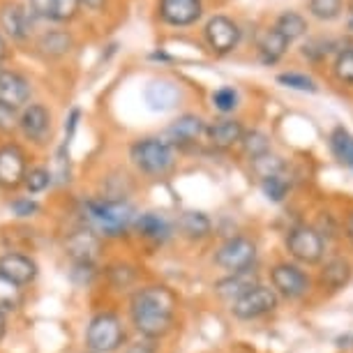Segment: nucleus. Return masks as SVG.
<instances>
[{
	"label": "nucleus",
	"instance_id": "f257e3e1",
	"mask_svg": "<svg viewBox=\"0 0 353 353\" xmlns=\"http://www.w3.org/2000/svg\"><path fill=\"white\" fill-rule=\"evenodd\" d=\"M130 316L134 328L145 339L164 337L176 316V296L166 286H145L132 298Z\"/></svg>",
	"mask_w": 353,
	"mask_h": 353
},
{
	"label": "nucleus",
	"instance_id": "f03ea898",
	"mask_svg": "<svg viewBox=\"0 0 353 353\" xmlns=\"http://www.w3.org/2000/svg\"><path fill=\"white\" fill-rule=\"evenodd\" d=\"M137 212L130 203L113 199H90L83 203V219L97 236L118 238L137 222Z\"/></svg>",
	"mask_w": 353,
	"mask_h": 353
},
{
	"label": "nucleus",
	"instance_id": "7ed1b4c3",
	"mask_svg": "<svg viewBox=\"0 0 353 353\" xmlns=\"http://www.w3.org/2000/svg\"><path fill=\"white\" fill-rule=\"evenodd\" d=\"M130 157L139 171L148 173V176H164L173 166V145L166 143L164 139L145 137L132 143Z\"/></svg>",
	"mask_w": 353,
	"mask_h": 353
},
{
	"label": "nucleus",
	"instance_id": "20e7f679",
	"mask_svg": "<svg viewBox=\"0 0 353 353\" xmlns=\"http://www.w3.org/2000/svg\"><path fill=\"white\" fill-rule=\"evenodd\" d=\"M125 339L123 323L113 312H102L90 321L85 332V344L92 353H113L121 349Z\"/></svg>",
	"mask_w": 353,
	"mask_h": 353
},
{
	"label": "nucleus",
	"instance_id": "39448f33",
	"mask_svg": "<svg viewBox=\"0 0 353 353\" xmlns=\"http://www.w3.org/2000/svg\"><path fill=\"white\" fill-rule=\"evenodd\" d=\"M286 250L298 263L314 265L325 254V241L321 233L312 229V226H296L286 236Z\"/></svg>",
	"mask_w": 353,
	"mask_h": 353
},
{
	"label": "nucleus",
	"instance_id": "423d86ee",
	"mask_svg": "<svg viewBox=\"0 0 353 353\" xmlns=\"http://www.w3.org/2000/svg\"><path fill=\"white\" fill-rule=\"evenodd\" d=\"M275 307H277V293L275 289L263 284H256L252 291H248L245 296L231 303L233 316L241 319V321H254V319H261L265 314H270V312H275Z\"/></svg>",
	"mask_w": 353,
	"mask_h": 353
},
{
	"label": "nucleus",
	"instance_id": "0eeeda50",
	"mask_svg": "<svg viewBox=\"0 0 353 353\" xmlns=\"http://www.w3.org/2000/svg\"><path fill=\"white\" fill-rule=\"evenodd\" d=\"M256 261V245L250 238H229L222 248L217 250L215 263L226 272H243L250 270Z\"/></svg>",
	"mask_w": 353,
	"mask_h": 353
},
{
	"label": "nucleus",
	"instance_id": "6e6552de",
	"mask_svg": "<svg viewBox=\"0 0 353 353\" xmlns=\"http://www.w3.org/2000/svg\"><path fill=\"white\" fill-rule=\"evenodd\" d=\"M270 282L277 296L286 298V301H298V298H303L310 291L307 272L293 263H277L270 270Z\"/></svg>",
	"mask_w": 353,
	"mask_h": 353
},
{
	"label": "nucleus",
	"instance_id": "1a4fd4ad",
	"mask_svg": "<svg viewBox=\"0 0 353 353\" xmlns=\"http://www.w3.org/2000/svg\"><path fill=\"white\" fill-rule=\"evenodd\" d=\"M205 39H208L210 49L224 56V53H231L241 42V28L231 21L229 17H212L208 23H205Z\"/></svg>",
	"mask_w": 353,
	"mask_h": 353
},
{
	"label": "nucleus",
	"instance_id": "9d476101",
	"mask_svg": "<svg viewBox=\"0 0 353 353\" xmlns=\"http://www.w3.org/2000/svg\"><path fill=\"white\" fill-rule=\"evenodd\" d=\"M205 125L201 118L194 116V113H185L178 121H173L169 128H166L164 141L171 143L173 148H188V145H194L199 139L205 137Z\"/></svg>",
	"mask_w": 353,
	"mask_h": 353
},
{
	"label": "nucleus",
	"instance_id": "9b49d317",
	"mask_svg": "<svg viewBox=\"0 0 353 353\" xmlns=\"http://www.w3.org/2000/svg\"><path fill=\"white\" fill-rule=\"evenodd\" d=\"M26 155L14 143H8L0 148V188L14 190L26 183Z\"/></svg>",
	"mask_w": 353,
	"mask_h": 353
},
{
	"label": "nucleus",
	"instance_id": "f8f14e48",
	"mask_svg": "<svg viewBox=\"0 0 353 353\" xmlns=\"http://www.w3.org/2000/svg\"><path fill=\"white\" fill-rule=\"evenodd\" d=\"M32 10H28L26 5L21 3H5L0 8V26L3 30L8 32L12 39H26L30 35V28H32Z\"/></svg>",
	"mask_w": 353,
	"mask_h": 353
},
{
	"label": "nucleus",
	"instance_id": "ddd939ff",
	"mask_svg": "<svg viewBox=\"0 0 353 353\" xmlns=\"http://www.w3.org/2000/svg\"><path fill=\"white\" fill-rule=\"evenodd\" d=\"M19 128H21V132L30 141L44 143L51 134V113L46 111V106L42 104H28L21 111Z\"/></svg>",
	"mask_w": 353,
	"mask_h": 353
},
{
	"label": "nucleus",
	"instance_id": "4468645a",
	"mask_svg": "<svg viewBox=\"0 0 353 353\" xmlns=\"http://www.w3.org/2000/svg\"><path fill=\"white\" fill-rule=\"evenodd\" d=\"M201 12V0H159V17L169 26H192Z\"/></svg>",
	"mask_w": 353,
	"mask_h": 353
},
{
	"label": "nucleus",
	"instance_id": "2eb2a0df",
	"mask_svg": "<svg viewBox=\"0 0 353 353\" xmlns=\"http://www.w3.org/2000/svg\"><path fill=\"white\" fill-rule=\"evenodd\" d=\"M30 99V83L19 72H0V102L21 109Z\"/></svg>",
	"mask_w": 353,
	"mask_h": 353
},
{
	"label": "nucleus",
	"instance_id": "dca6fc26",
	"mask_svg": "<svg viewBox=\"0 0 353 353\" xmlns=\"http://www.w3.org/2000/svg\"><path fill=\"white\" fill-rule=\"evenodd\" d=\"M245 137V130L241 121H233V118H219V121L210 123L205 128V139L210 141V145H215L219 150H226V148H233L243 141Z\"/></svg>",
	"mask_w": 353,
	"mask_h": 353
},
{
	"label": "nucleus",
	"instance_id": "f3484780",
	"mask_svg": "<svg viewBox=\"0 0 353 353\" xmlns=\"http://www.w3.org/2000/svg\"><path fill=\"white\" fill-rule=\"evenodd\" d=\"M65 248H68V254L74 259L79 265H90L99 252V236L90 229L77 231L68 238Z\"/></svg>",
	"mask_w": 353,
	"mask_h": 353
},
{
	"label": "nucleus",
	"instance_id": "a211bd4d",
	"mask_svg": "<svg viewBox=\"0 0 353 353\" xmlns=\"http://www.w3.org/2000/svg\"><path fill=\"white\" fill-rule=\"evenodd\" d=\"M259 282H256V272L254 270H243V272H229L224 279H219L215 284V291L219 298L224 301H238L241 296H245L248 291L254 289Z\"/></svg>",
	"mask_w": 353,
	"mask_h": 353
},
{
	"label": "nucleus",
	"instance_id": "6ab92c4d",
	"mask_svg": "<svg viewBox=\"0 0 353 353\" xmlns=\"http://www.w3.org/2000/svg\"><path fill=\"white\" fill-rule=\"evenodd\" d=\"M0 275L12 279V282L19 286H23L35 279L37 265L32 259L23 256V254H5L0 259Z\"/></svg>",
	"mask_w": 353,
	"mask_h": 353
},
{
	"label": "nucleus",
	"instance_id": "aec40b11",
	"mask_svg": "<svg viewBox=\"0 0 353 353\" xmlns=\"http://www.w3.org/2000/svg\"><path fill=\"white\" fill-rule=\"evenodd\" d=\"M145 102L152 111H169L181 102V88L176 83L159 79L145 88Z\"/></svg>",
	"mask_w": 353,
	"mask_h": 353
},
{
	"label": "nucleus",
	"instance_id": "412c9836",
	"mask_svg": "<svg viewBox=\"0 0 353 353\" xmlns=\"http://www.w3.org/2000/svg\"><path fill=\"white\" fill-rule=\"evenodd\" d=\"M351 277H353V265L349 259L335 256V259H330V261H325L319 279H321V284L325 289L337 291V289H344V286L351 282Z\"/></svg>",
	"mask_w": 353,
	"mask_h": 353
},
{
	"label": "nucleus",
	"instance_id": "4be33fe9",
	"mask_svg": "<svg viewBox=\"0 0 353 353\" xmlns=\"http://www.w3.org/2000/svg\"><path fill=\"white\" fill-rule=\"evenodd\" d=\"M286 49H289V39L277 28H268L259 35V58L263 65H275L286 53Z\"/></svg>",
	"mask_w": 353,
	"mask_h": 353
},
{
	"label": "nucleus",
	"instance_id": "5701e85b",
	"mask_svg": "<svg viewBox=\"0 0 353 353\" xmlns=\"http://www.w3.org/2000/svg\"><path fill=\"white\" fill-rule=\"evenodd\" d=\"M134 229L139 231V236L148 238L152 243H164L166 238L171 236V222L157 212H145V215H139L134 222Z\"/></svg>",
	"mask_w": 353,
	"mask_h": 353
},
{
	"label": "nucleus",
	"instance_id": "b1692460",
	"mask_svg": "<svg viewBox=\"0 0 353 353\" xmlns=\"http://www.w3.org/2000/svg\"><path fill=\"white\" fill-rule=\"evenodd\" d=\"M330 150L339 164L349 166L353 171V134L344 128H335L330 132Z\"/></svg>",
	"mask_w": 353,
	"mask_h": 353
},
{
	"label": "nucleus",
	"instance_id": "393cba45",
	"mask_svg": "<svg viewBox=\"0 0 353 353\" xmlns=\"http://www.w3.org/2000/svg\"><path fill=\"white\" fill-rule=\"evenodd\" d=\"M178 226H181V231L188 238H192V241H201V238L210 236V229H212L210 219L205 217L203 212H185Z\"/></svg>",
	"mask_w": 353,
	"mask_h": 353
},
{
	"label": "nucleus",
	"instance_id": "a878e982",
	"mask_svg": "<svg viewBox=\"0 0 353 353\" xmlns=\"http://www.w3.org/2000/svg\"><path fill=\"white\" fill-rule=\"evenodd\" d=\"M39 49H42L44 56H51V58L65 56V53L72 49V37L63 30L44 32V35L39 37Z\"/></svg>",
	"mask_w": 353,
	"mask_h": 353
},
{
	"label": "nucleus",
	"instance_id": "bb28decb",
	"mask_svg": "<svg viewBox=\"0 0 353 353\" xmlns=\"http://www.w3.org/2000/svg\"><path fill=\"white\" fill-rule=\"evenodd\" d=\"M275 28L282 32L289 42H293V39L303 37L305 32H307V21H305L298 12H284V14H279Z\"/></svg>",
	"mask_w": 353,
	"mask_h": 353
},
{
	"label": "nucleus",
	"instance_id": "cd10ccee",
	"mask_svg": "<svg viewBox=\"0 0 353 353\" xmlns=\"http://www.w3.org/2000/svg\"><path fill=\"white\" fill-rule=\"evenodd\" d=\"M241 145H243L245 155H248L250 159H256V157L268 155V152H270V139L265 137L263 132H259V130L245 132Z\"/></svg>",
	"mask_w": 353,
	"mask_h": 353
},
{
	"label": "nucleus",
	"instance_id": "c85d7f7f",
	"mask_svg": "<svg viewBox=\"0 0 353 353\" xmlns=\"http://www.w3.org/2000/svg\"><path fill=\"white\" fill-rule=\"evenodd\" d=\"M21 286L0 275V312H14L21 305Z\"/></svg>",
	"mask_w": 353,
	"mask_h": 353
},
{
	"label": "nucleus",
	"instance_id": "c756f323",
	"mask_svg": "<svg viewBox=\"0 0 353 353\" xmlns=\"http://www.w3.org/2000/svg\"><path fill=\"white\" fill-rule=\"evenodd\" d=\"M252 171H254L261 181L272 178V176H284V162L277 155H270L268 152V155L252 159Z\"/></svg>",
	"mask_w": 353,
	"mask_h": 353
},
{
	"label": "nucleus",
	"instance_id": "7c9ffc66",
	"mask_svg": "<svg viewBox=\"0 0 353 353\" xmlns=\"http://www.w3.org/2000/svg\"><path fill=\"white\" fill-rule=\"evenodd\" d=\"M332 72H335V77L342 83L353 85V46H344V49L337 53Z\"/></svg>",
	"mask_w": 353,
	"mask_h": 353
},
{
	"label": "nucleus",
	"instance_id": "2f4dec72",
	"mask_svg": "<svg viewBox=\"0 0 353 353\" xmlns=\"http://www.w3.org/2000/svg\"><path fill=\"white\" fill-rule=\"evenodd\" d=\"M289 181H286L284 176H272V178H265V181H261V190L263 194L270 199L272 203H282L286 194H289Z\"/></svg>",
	"mask_w": 353,
	"mask_h": 353
},
{
	"label": "nucleus",
	"instance_id": "473e14b6",
	"mask_svg": "<svg viewBox=\"0 0 353 353\" xmlns=\"http://www.w3.org/2000/svg\"><path fill=\"white\" fill-rule=\"evenodd\" d=\"M310 12L319 21H332L342 12V0H310Z\"/></svg>",
	"mask_w": 353,
	"mask_h": 353
},
{
	"label": "nucleus",
	"instance_id": "72a5a7b5",
	"mask_svg": "<svg viewBox=\"0 0 353 353\" xmlns=\"http://www.w3.org/2000/svg\"><path fill=\"white\" fill-rule=\"evenodd\" d=\"M277 81L286 85V88L301 90V92H316V83L312 81L307 74H301V72H284V74L277 77Z\"/></svg>",
	"mask_w": 353,
	"mask_h": 353
},
{
	"label": "nucleus",
	"instance_id": "f704fd0d",
	"mask_svg": "<svg viewBox=\"0 0 353 353\" xmlns=\"http://www.w3.org/2000/svg\"><path fill=\"white\" fill-rule=\"evenodd\" d=\"M212 104H215L217 111L229 113L238 106V90L231 88V85H224V88H217L212 92Z\"/></svg>",
	"mask_w": 353,
	"mask_h": 353
},
{
	"label": "nucleus",
	"instance_id": "c9c22d12",
	"mask_svg": "<svg viewBox=\"0 0 353 353\" xmlns=\"http://www.w3.org/2000/svg\"><path fill=\"white\" fill-rule=\"evenodd\" d=\"M51 185V173L42 169V166H37V169H32L28 176H26V188L32 194H37V192H44L46 188Z\"/></svg>",
	"mask_w": 353,
	"mask_h": 353
},
{
	"label": "nucleus",
	"instance_id": "e433bc0d",
	"mask_svg": "<svg viewBox=\"0 0 353 353\" xmlns=\"http://www.w3.org/2000/svg\"><path fill=\"white\" fill-rule=\"evenodd\" d=\"M19 109L14 106H8L0 102V132H14L19 128V121H21V116L17 113Z\"/></svg>",
	"mask_w": 353,
	"mask_h": 353
},
{
	"label": "nucleus",
	"instance_id": "4c0bfd02",
	"mask_svg": "<svg viewBox=\"0 0 353 353\" xmlns=\"http://www.w3.org/2000/svg\"><path fill=\"white\" fill-rule=\"evenodd\" d=\"M79 3H81V0H56L51 19L53 21H68V19H72L77 14Z\"/></svg>",
	"mask_w": 353,
	"mask_h": 353
},
{
	"label": "nucleus",
	"instance_id": "58836bf2",
	"mask_svg": "<svg viewBox=\"0 0 353 353\" xmlns=\"http://www.w3.org/2000/svg\"><path fill=\"white\" fill-rule=\"evenodd\" d=\"M328 51H330V42H325V39H310V42L303 46V56H307V58H321Z\"/></svg>",
	"mask_w": 353,
	"mask_h": 353
},
{
	"label": "nucleus",
	"instance_id": "ea45409f",
	"mask_svg": "<svg viewBox=\"0 0 353 353\" xmlns=\"http://www.w3.org/2000/svg\"><path fill=\"white\" fill-rule=\"evenodd\" d=\"M53 5H56V0H30V10L35 12L37 17H46V19H51Z\"/></svg>",
	"mask_w": 353,
	"mask_h": 353
},
{
	"label": "nucleus",
	"instance_id": "a19ab883",
	"mask_svg": "<svg viewBox=\"0 0 353 353\" xmlns=\"http://www.w3.org/2000/svg\"><path fill=\"white\" fill-rule=\"evenodd\" d=\"M12 210H14L17 215H21V217H28V215H32V212L37 210V203H32V201H28V199H23V201H14V203H12Z\"/></svg>",
	"mask_w": 353,
	"mask_h": 353
},
{
	"label": "nucleus",
	"instance_id": "79ce46f5",
	"mask_svg": "<svg viewBox=\"0 0 353 353\" xmlns=\"http://www.w3.org/2000/svg\"><path fill=\"white\" fill-rule=\"evenodd\" d=\"M79 116H81V111H79V109H72V111H70L68 123H65V134H68V139H65V141H68V143H70V139H72V134H74V130H77Z\"/></svg>",
	"mask_w": 353,
	"mask_h": 353
},
{
	"label": "nucleus",
	"instance_id": "37998d69",
	"mask_svg": "<svg viewBox=\"0 0 353 353\" xmlns=\"http://www.w3.org/2000/svg\"><path fill=\"white\" fill-rule=\"evenodd\" d=\"M128 353H155V344H152V339H143V342L132 344Z\"/></svg>",
	"mask_w": 353,
	"mask_h": 353
},
{
	"label": "nucleus",
	"instance_id": "c03bdc74",
	"mask_svg": "<svg viewBox=\"0 0 353 353\" xmlns=\"http://www.w3.org/2000/svg\"><path fill=\"white\" fill-rule=\"evenodd\" d=\"M346 238H349V243L353 245V212H351L349 222H346Z\"/></svg>",
	"mask_w": 353,
	"mask_h": 353
},
{
	"label": "nucleus",
	"instance_id": "a18cd8bd",
	"mask_svg": "<svg viewBox=\"0 0 353 353\" xmlns=\"http://www.w3.org/2000/svg\"><path fill=\"white\" fill-rule=\"evenodd\" d=\"M81 3L88 5L90 10H99V8H102V5H104V0H81Z\"/></svg>",
	"mask_w": 353,
	"mask_h": 353
},
{
	"label": "nucleus",
	"instance_id": "49530a36",
	"mask_svg": "<svg viewBox=\"0 0 353 353\" xmlns=\"http://www.w3.org/2000/svg\"><path fill=\"white\" fill-rule=\"evenodd\" d=\"M3 335H5V314L0 312V339H3Z\"/></svg>",
	"mask_w": 353,
	"mask_h": 353
},
{
	"label": "nucleus",
	"instance_id": "de8ad7c7",
	"mask_svg": "<svg viewBox=\"0 0 353 353\" xmlns=\"http://www.w3.org/2000/svg\"><path fill=\"white\" fill-rule=\"evenodd\" d=\"M5 58V42H3V37H0V61Z\"/></svg>",
	"mask_w": 353,
	"mask_h": 353
},
{
	"label": "nucleus",
	"instance_id": "09e8293b",
	"mask_svg": "<svg viewBox=\"0 0 353 353\" xmlns=\"http://www.w3.org/2000/svg\"><path fill=\"white\" fill-rule=\"evenodd\" d=\"M88 353H92V351H88Z\"/></svg>",
	"mask_w": 353,
	"mask_h": 353
}]
</instances>
